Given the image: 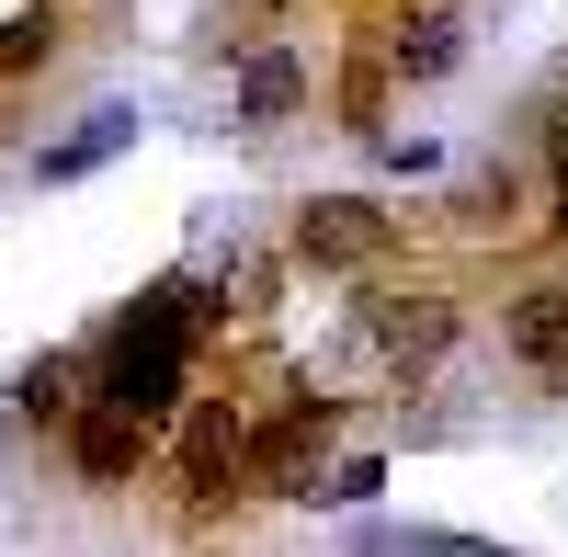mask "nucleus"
Returning a JSON list of instances; mask_svg holds the SVG:
<instances>
[{"label":"nucleus","instance_id":"f257e3e1","mask_svg":"<svg viewBox=\"0 0 568 557\" xmlns=\"http://www.w3.org/2000/svg\"><path fill=\"white\" fill-rule=\"evenodd\" d=\"M455 331H466V307H455L444 285H375V296L353 307V342L387 364V376H420V364H444V353H455Z\"/></svg>","mask_w":568,"mask_h":557},{"label":"nucleus","instance_id":"f03ea898","mask_svg":"<svg viewBox=\"0 0 568 557\" xmlns=\"http://www.w3.org/2000/svg\"><path fill=\"white\" fill-rule=\"evenodd\" d=\"M342 433V398H284L273 422H251V455H240V489L251 500H318V455Z\"/></svg>","mask_w":568,"mask_h":557},{"label":"nucleus","instance_id":"7ed1b4c3","mask_svg":"<svg viewBox=\"0 0 568 557\" xmlns=\"http://www.w3.org/2000/svg\"><path fill=\"white\" fill-rule=\"evenodd\" d=\"M240 455H251V422L227 398H182V433H171V478H182V513L216 524L227 500H251L240 489Z\"/></svg>","mask_w":568,"mask_h":557},{"label":"nucleus","instance_id":"20e7f679","mask_svg":"<svg viewBox=\"0 0 568 557\" xmlns=\"http://www.w3.org/2000/svg\"><path fill=\"white\" fill-rule=\"evenodd\" d=\"M284 251H296L307 273H375L398 251V216L375 205V194H307L296 227H284Z\"/></svg>","mask_w":568,"mask_h":557},{"label":"nucleus","instance_id":"39448f33","mask_svg":"<svg viewBox=\"0 0 568 557\" xmlns=\"http://www.w3.org/2000/svg\"><path fill=\"white\" fill-rule=\"evenodd\" d=\"M149 455H160V422H149V409H125V398H103V387L69 409V467H80L91 489H125Z\"/></svg>","mask_w":568,"mask_h":557},{"label":"nucleus","instance_id":"423d86ee","mask_svg":"<svg viewBox=\"0 0 568 557\" xmlns=\"http://www.w3.org/2000/svg\"><path fill=\"white\" fill-rule=\"evenodd\" d=\"M227 114H240L251 136L296 125V114H307V58H296V45H240V80H227Z\"/></svg>","mask_w":568,"mask_h":557},{"label":"nucleus","instance_id":"0eeeda50","mask_svg":"<svg viewBox=\"0 0 568 557\" xmlns=\"http://www.w3.org/2000/svg\"><path fill=\"white\" fill-rule=\"evenodd\" d=\"M375 45H387L398 80H455V58H466V12H455V0H398Z\"/></svg>","mask_w":568,"mask_h":557},{"label":"nucleus","instance_id":"6e6552de","mask_svg":"<svg viewBox=\"0 0 568 557\" xmlns=\"http://www.w3.org/2000/svg\"><path fill=\"white\" fill-rule=\"evenodd\" d=\"M136 125H149L136 103H91L69 136H45V149H34V182H91L103 160H125V149H136Z\"/></svg>","mask_w":568,"mask_h":557},{"label":"nucleus","instance_id":"1a4fd4ad","mask_svg":"<svg viewBox=\"0 0 568 557\" xmlns=\"http://www.w3.org/2000/svg\"><path fill=\"white\" fill-rule=\"evenodd\" d=\"M500 342H511V364H535L546 387H568V285H524L500 307Z\"/></svg>","mask_w":568,"mask_h":557},{"label":"nucleus","instance_id":"9d476101","mask_svg":"<svg viewBox=\"0 0 568 557\" xmlns=\"http://www.w3.org/2000/svg\"><path fill=\"white\" fill-rule=\"evenodd\" d=\"M58 0H23V12H0V80H23V69H45L58 58Z\"/></svg>","mask_w":568,"mask_h":557},{"label":"nucleus","instance_id":"9b49d317","mask_svg":"<svg viewBox=\"0 0 568 557\" xmlns=\"http://www.w3.org/2000/svg\"><path fill=\"white\" fill-rule=\"evenodd\" d=\"M80 376H91L80 353H45V364H23L12 409H23V422H69V409H80Z\"/></svg>","mask_w":568,"mask_h":557},{"label":"nucleus","instance_id":"f8f14e48","mask_svg":"<svg viewBox=\"0 0 568 557\" xmlns=\"http://www.w3.org/2000/svg\"><path fill=\"white\" fill-rule=\"evenodd\" d=\"M387 45H364V58L342 69V136H375V125H387Z\"/></svg>","mask_w":568,"mask_h":557},{"label":"nucleus","instance_id":"ddd939ff","mask_svg":"<svg viewBox=\"0 0 568 557\" xmlns=\"http://www.w3.org/2000/svg\"><path fill=\"white\" fill-rule=\"evenodd\" d=\"M375 489H387V455H342V467H318V500H329V513H364Z\"/></svg>","mask_w":568,"mask_h":557},{"label":"nucleus","instance_id":"4468645a","mask_svg":"<svg viewBox=\"0 0 568 557\" xmlns=\"http://www.w3.org/2000/svg\"><path fill=\"white\" fill-rule=\"evenodd\" d=\"M455 227H511V171H478L455 194Z\"/></svg>","mask_w":568,"mask_h":557},{"label":"nucleus","instance_id":"2eb2a0df","mask_svg":"<svg viewBox=\"0 0 568 557\" xmlns=\"http://www.w3.org/2000/svg\"><path fill=\"white\" fill-rule=\"evenodd\" d=\"M364 149H375V160H387V171H433V136H387V125H375V136H364Z\"/></svg>","mask_w":568,"mask_h":557},{"label":"nucleus","instance_id":"dca6fc26","mask_svg":"<svg viewBox=\"0 0 568 557\" xmlns=\"http://www.w3.org/2000/svg\"><path fill=\"white\" fill-rule=\"evenodd\" d=\"M262 12H307V0H262Z\"/></svg>","mask_w":568,"mask_h":557},{"label":"nucleus","instance_id":"f3484780","mask_svg":"<svg viewBox=\"0 0 568 557\" xmlns=\"http://www.w3.org/2000/svg\"><path fill=\"white\" fill-rule=\"evenodd\" d=\"M455 12H466V0H455Z\"/></svg>","mask_w":568,"mask_h":557}]
</instances>
